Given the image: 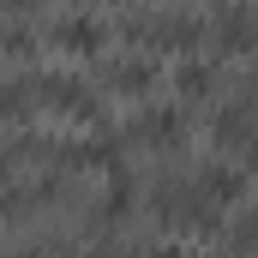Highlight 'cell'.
Here are the masks:
<instances>
[{
	"label": "cell",
	"instance_id": "1",
	"mask_svg": "<svg viewBox=\"0 0 258 258\" xmlns=\"http://www.w3.org/2000/svg\"><path fill=\"white\" fill-rule=\"evenodd\" d=\"M204 186H210V198H234V192H240V174H234V168H210Z\"/></svg>",
	"mask_w": 258,
	"mask_h": 258
},
{
	"label": "cell",
	"instance_id": "2",
	"mask_svg": "<svg viewBox=\"0 0 258 258\" xmlns=\"http://www.w3.org/2000/svg\"><path fill=\"white\" fill-rule=\"evenodd\" d=\"M30 258H42V252H30Z\"/></svg>",
	"mask_w": 258,
	"mask_h": 258
}]
</instances>
